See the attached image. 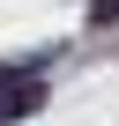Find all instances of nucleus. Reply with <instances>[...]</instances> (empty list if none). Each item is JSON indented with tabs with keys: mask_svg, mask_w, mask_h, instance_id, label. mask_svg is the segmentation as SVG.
<instances>
[{
	"mask_svg": "<svg viewBox=\"0 0 119 126\" xmlns=\"http://www.w3.org/2000/svg\"><path fill=\"white\" fill-rule=\"evenodd\" d=\"M89 22L104 30V22H119V0H89Z\"/></svg>",
	"mask_w": 119,
	"mask_h": 126,
	"instance_id": "2",
	"label": "nucleus"
},
{
	"mask_svg": "<svg viewBox=\"0 0 119 126\" xmlns=\"http://www.w3.org/2000/svg\"><path fill=\"white\" fill-rule=\"evenodd\" d=\"M30 111H45V82L37 74H0V126H15Z\"/></svg>",
	"mask_w": 119,
	"mask_h": 126,
	"instance_id": "1",
	"label": "nucleus"
}]
</instances>
